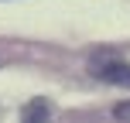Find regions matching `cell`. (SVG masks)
<instances>
[{
    "mask_svg": "<svg viewBox=\"0 0 130 123\" xmlns=\"http://www.w3.org/2000/svg\"><path fill=\"white\" fill-rule=\"evenodd\" d=\"M92 75L103 79V82H113V85H130V65L120 62V58H96L89 62Z\"/></svg>",
    "mask_w": 130,
    "mask_h": 123,
    "instance_id": "6da1fadb",
    "label": "cell"
},
{
    "mask_svg": "<svg viewBox=\"0 0 130 123\" xmlns=\"http://www.w3.org/2000/svg\"><path fill=\"white\" fill-rule=\"evenodd\" d=\"M48 113H52L48 99H31L21 113V123H48Z\"/></svg>",
    "mask_w": 130,
    "mask_h": 123,
    "instance_id": "7a4b0ae2",
    "label": "cell"
},
{
    "mask_svg": "<svg viewBox=\"0 0 130 123\" xmlns=\"http://www.w3.org/2000/svg\"><path fill=\"white\" fill-rule=\"evenodd\" d=\"M113 116H117V120H123V123H130V99H123V103H117V106H113Z\"/></svg>",
    "mask_w": 130,
    "mask_h": 123,
    "instance_id": "3957f363",
    "label": "cell"
}]
</instances>
